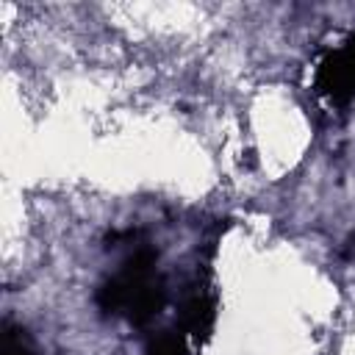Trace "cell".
Listing matches in <instances>:
<instances>
[{
	"label": "cell",
	"mask_w": 355,
	"mask_h": 355,
	"mask_svg": "<svg viewBox=\"0 0 355 355\" xmlns=\"http://www.w3.org/2000/svg\"><path fill=\"white\" fill-rule=\"evenodd\" d=\"M322 78H324L330 97H341L355 89V42L327 61Z\"/></svg>",
	"instance_id": "1"
},
{
	"label": "cell",
	"mask_w": 355,
	"mask_h": 355,
	"mask_svg": "<svg viewBox=\"0 0 355 355\" xmlns=\"http://www.w3.org/2000/svg\"><path fill=\"white\" fill-rule=\"evenodd\" d=\"M3 355H33V352H31V347L25 344L22 333L8 327L6 336H3Z\"/></svg>",
	"instance_id": "2"
}]
</instances>
